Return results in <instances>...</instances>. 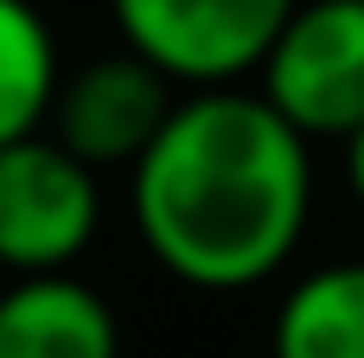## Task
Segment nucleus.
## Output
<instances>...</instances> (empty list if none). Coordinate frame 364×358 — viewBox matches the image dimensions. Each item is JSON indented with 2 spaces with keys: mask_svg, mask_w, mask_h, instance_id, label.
<instances>
[{
  "mask_svg": "<svg viewBox=\"0 0 364 358\" xmlns=\"http://www.w3.org/2000/svg\"><path fill=\"white\" fill-rule=\"evenodd\" d=\"M294 6L301 0H109L122 51L192 90H230L262 70Z\"/></svg>",
  "mask_w": 364,
  "mask_h": 358,
  "instance_id": "obj_2",
  "label": "nucleus"
},
{
  "mask_svg": "<svg viewBox=\"0 0 364 358\" xmlns=\"http://www.w3.org/2000/svg\"><path fill=\"white\" fill-rule=\"evenodd\" d=\"M64 64L45 13L32 0H0V147L45 135Z\"/></svg>",
  "mask_w": 364,
  "mask_h": 358,
  "instance_id": "obj_8",
  "label": "nucleus"
},
{
  "mask_svg": "<svg viewBox=\"0 0 364 358\" xmlns=\"http://www.w3.org/2000/svg\"><path fill=\"white\" fill-rule=\"evenodd\" d=\"M102 224V186L83 160H70L51 135H26L0 147V269L70 275Z\"/></svg>",
  "mask_w": 364,
  "mask_h": 358,
  "instance_id": "obj_4",
  "label": "nucleus"
},
{
  "mask_svg": "<svg viewBox=\"0 0 364 358\" xmlns=\"http://www.w3.org/2000/svg\"><path fill=\"white\" fill-rule=\"evenodd\" d=\"M0 358H122L115 307L77 275H26L0 295Z\"/></svg>",
  "mask_w": 364,
  "mask_h": 358,
  "instance_id": "obj_6",
  "label": "nucleus"
},
{
  "mask_svg": "<svg viewBox=\"0 0 364 358\" xmlns=\"http://www.w3.org/2000/svg\"><path fill=\"white\" fill-rule=\"evenodd\" d=\"M346 179H352V199L364 205V128L346 141Z\"/></svg>",
  "mask_w": 364,
  "mask_h": 358,
  "instance_id": "obj_9",
  "label": "nucleus"
},
{
  "mask_svg": "<svg viewBox=\"0 0 364 358\" xmlns=\"http://www.w3.org/2000/svg\"><path fill=\"white\" fill-rule=\"evenodd\" d=\"M179 109L173 83L134 58V51H109V58H90L77 64L64 83H58V102H51V141L83 160L90 173L102 167H141V154L160 141L166 115Z\"/></svg>",
  "mask_w": 364,
  "mask_h": 358,
  "instance_id": "obj_5",
  "label": "nucleus"
},
{
  "mask_svg": "<svg viewBox=\"0 0 364 358\" xmlns=\"http://www.w3.org/2000/svg\"><path fill=\"white\" fill-rule=\"evenodd\" d=\"M256 77L294 135L352 141L364 128V0H301Z\"/></svg>",
  "mask_w": 364,
  "mask_h": 358,
  "instance_id": "obj_3",
  "label": "nucleus"
},
{
  "mask_svg": "<svg viewBox=\"0 0 364 358\" xmlns=\"http://www.w3.org/2000/svg\"><path fill=\"white\" fill-rule=\"evenodd\" d=\"M275 358H364V263H326L301 275L275 307Z\"/></svg>",
  "mask_w": 364,
  "mask_h": 358,
  "instance_id": "obj_7",
  "label": "nucleus"
},
{
  "mask_svg": "<svg viewBox=\"0 0 364 358\" xmlns=\"http://www.w3.org/2000/svg\"><path fill=\"white\" fill-rule=\"evenodd\" d=\"M134 231L186 288L237 295L269 282L307 237L314 154L262 90H192L141 154Z\"/></svg>",
  "mask_w": 364,
  "mask_h": 358,
  "instance_id": "obj_1",
  "label": "nucleus"
}]
</instances>
